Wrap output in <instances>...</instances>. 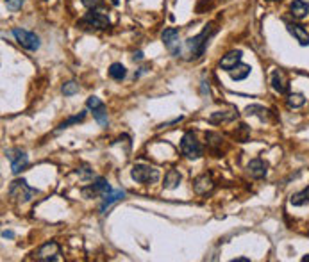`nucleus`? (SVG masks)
Here are the masks:
<instances>
[{"instance_id":"obj_1","label":"nucleus","mask_w":309,"mask_h":262,"mask_svg":"<svg viewBox=\"0 0 309 262\" xmlns=\"http://www.w3.org/2000/svg\"><path fill=\"white\" fill-rule=\"evenodd\" d=\"M215 34V27L213 25H206V29L202 30L196 36L186 40V48H188V55L189 59H199L200 55H204L206 52V47H208V40Z\"/></svg>"},{"instance_id":"obj_2","label":"nucleus","mask_w":309,"mask_h":262,"mask_svg":"<svg viewBox=\"0 0 309 262\" xmlns=\"http://www.w3.org/2000/svg\"><path fill=\"white\" fill-rule=\"evenodd\" d=\"M36 194H38V189L31 187L29 184H27V180L23 179L13 180L11 186H9V196L15 202H18V204H27V202L33 200Z\"/></svg>"},{"instance_id":"obj_3","label":"nucleus","mask_w":309,"mask_h":262,"mask_svg":"<svg viewBox=\"0 0 309 262\" xmlns=\"http://www.w3.org/2000/svg\"><path fill=\"white\" fill-rule=\"evenodd\" d=\"M79 27L82 29H95V30H104V29H109L111 27V22L106 15H102V13H97L95 9H90V13L80 18L79 22Z\"/></svg>"},{"instance_id":"obj_4","label":"nucleus","mask_w":309,"mask_h":262,"mask_svg":"<svg viewBox=\"0 0 309 262\" xmlns=\"http://www.w3.org/2000/svg\"><path fill=\"white\" fill-rule=\"evenodd\" d=\"M131 177L139 184H154L159 180V171L149 164H134L131 170Z\"/></svg>"},{"instance_id":"obj_5","label":"nucleus","mask_w":309,"mask_h":262,"mask_svg":"<svg viewBox=\"0 0 309 262\" xmlns=\"http://www.w3.org/2000/svg\"><path fill=\"white\" fill-rule=\"evenodd\" d=\"M13 36L16 38V41H18V45L22 48H25V50H38L41 45L40 38L36 36L34 32H31V30H25V29H20V27H16V29H13Z\"/></svg>"},{"instance_id":"obj_6","label":"nucleus","mask_w":309,"mask_h":262,"mask_svg":"<svg viewBox=\"0 0 309 262\" xmlns=\"http://www.w3.org/2000/svg\"><path fill=\"white\" fill-rule=\"evenodd\" d=\"M181 150L188 159H199L202 157V146L196 141L195 134L193 132H186L181 139Z\"/></svg>"},{"instance_id":"obj_7","label":"nucleus","mask_w":309,"mask_h":262,"mask_svg":"<svg viewBox=\"0 0 309 262\" xmlns=\"http://www.w3.org/2000/svg\"><path fill=\"white\" fill-rule=\"evenodd\" d=\"M6 157H8L9 162H11V170L15 175L22 173V171L29 166V157H27V153L23 152L22 148L6 150Z\"/></svg>"},{"instance_id":"obj_8","label":"nucleus","mask_w":309,"mask_h":262,"mask_svg":"<svg viewBox=\"0 0 309 262\" xmlns=\"http://www.w3.org/2000/svg\"><path fill=\"white\" fill-rule=\"evenodd\" d=\"M88 109H91V113H93V118L97 120V123L100 125V127H107V111H106V106H104V102H102L98 96H90L86 102Z\"/></svg>"},{"instance_id":"obj_9","label":"nucleus","mask_w":309,"mask_h":262,"mask_svg":"<svg viewBox=\"0 0 309 262\" xmlns=\"http://www.w3.org/2000/svg\"><path fill=\"white\" fill-rule=\"evenodd\" d=\"M161 40H163L166 50L170 52L174 57L181 55V38H179L177 29H164L163 34H161Z\"/></svg>"},{"instance_id":"obj_10","label":"nucleus","mask_w":309,"mask_h":262,"mask_svg":"<svg viewBox=\"0 0 309 262\" xmlns=\"http://www.w3.org/2000/svg\"><path fill=\"white\" fill-rule=\"evenodd\" d=\"M109 191H111L109 182H107L104 177H97L91 186L82 187V196L84 198H93V196H98V194H100V196H104V194L109 193Z\"/></svg>"},{"instance_id":"obj_11","label":"nucleus","mask_w":309,"mask_h":262,"mask_svg":"<svg viewBox=\"0 0 309 262\" xmlns=\"http://www.w3.org/2000/svg\"><path fill=\"white\" fill-rule=\"evenodd\" d=\"M59 255V244L50 241V243H45L34 251V258L41 262H50V260H58Z\"/></svg>"},{"instance_id":"obj_12","label":"nucleus","mask_w":309,"mask_h":262,"mask_svg":"<svg viewBox=\"0 0 309 262\" xmlns=\"http://www.w3.org/2000/svg\"><path fill=\"white\" fill-rule=\"evenodd\" d=\"M193 189H195L196 194H208L215 189V182L209 175H200L193 180Z\"/></svg>"},{"instance_id":"obj_13","label":"nucleus","mask_w":309,"mask_h":262,"mask_svg":"<svg viewBox=\"0 0 309 262\" xmlns=\"http://www.w3.org/2000/svg\"><path fill=\"white\" fill-rule=\"evenodd\" d=\"M241 57H243V52H241V50H231V52H227V54L222 57V61H220V68L226 70V72H231V70L236 68V66L240 64Z\"/></svg>"},{"instance_id":"obj_14","label":"nucleus","mask_w":309,"mask_h":262,"mask_svg":"<svg viewBox=\"0 0 309 262\" xmlns=\"http://www.w3.org/2000/svg\"><path fill=\"white\" fill-rule=\"evenodd\" d=\"M247 171H248V175H250L252 179L259 180V179H263L266 173H268V164H266L263 159H252L250 162H248V166H247Z\"/></svg>"},{"instance_id":"obj_15","label":"nucleus","mask_w":309,"mask_h":262,"mask_svg":"<svg viewBox=\"0 0 309 262\" xmlns=\"http://www.w3.org/2000/svg\"><path fill=\"white\" fill-rule=\"evenodd\" d=\"M270 82H272L273 89H275L277 93H280V95H284V93L288 91V79L283 70H273L272 77H270Z\"/></svg>"},{"instance_id":"obj_16","label":"nucleus","mask_w":309,"mask_h":262,"mask_svg":"<svg viewBox=\"0 0 309 262\" xmlns=\"http://www.w3.org/2000/svg\"><path fill=\"white\" fill-rule=\"evenodd\" d=\"M286 29H288V32H290L291 36L302 45V47H307L309 45V32L304 29V27L298 25V23H286Z\"/></svg>"},{"instance_id":"obj_17","label":"nucleus","mask_w":309,"mask_h":262,"mask_svg":"<svg viewBox=\"0 0 309 262\" xmlns=\"http://www.w3.org/2000/svg\"><path fill=\"white\" fill-rule=\"evenodd\" d=\"M125 196V191L122 189H111L109 193H106L104 196H102V204H100V214H106V211L111 207V205L115 204V202L122 200V198Z\"/></svg>"},{"instance_id":"obj_18","label":"nucleus","mask_w":309,"mask_h":262,"mask_svg":"<svg viewBox=\"0 0 309 262\" xmlns=\"http://www.w3.org/2000/svg\"><path fill=\"white\" fill-rule=\"evenodd\" d=\"M290 11L297 20H302L309 15V4L305 0H293L290 6Z\"/></svg>"},{"instance_id":"obj_19","label":"nucleus","mask_w":309,"mask_h":262,"mask_svg":"<svg viewBox=\"0 0 309 262\" xmlns=\"http://www.w3.org/2000/svg\"><path fill=\"white\" fill-rule=\"evenodd\" d=\"M181 180H182V177L177 170H168L166 175H164V184H163L164 189H168V191L175 189V187L181 184Z\"/></svg>"},{"instance_id":"obj_20","label":"nucleus","mask_w":309,"mask_h":262,"mask_svg":"<svg viewBox=\"0 0 309 262\" xmlns=\"http://www.w3.org/2000/svg\"><path fill=\"white\" fill-rule=\"evenodd\" d=\"M250 70L252 68L248 64H241V62H240L236 68L231 70L229 75H231V79H233V80H243V79H247V77L250 75Z\"/></svg>"},{"instance_id":"obj_21","label":"nucleus","mask_w":309,"mask_h":262,"mask_svg":"<svg viewBox=\"0 0 309 262\" xmlns=\"http://www.w3.org/2000/svg\"><path fill=\"white\" fill-rule=\"evenodd\" d=\"M125 75H127V70H125V66L122 64V62H113V64L109 66V77L115 80H124Z\"/></svg>"},{"instance_id":"obj_22","label":"nucleus","mask_w":309,"mask_h":262,"mask_svg":"<svg viewBox=\"0 0 309 262\" xmlns=\"http://www.w3.org/2000/svg\"><path fill=\"white\" fill-rule=\"evenodd\" d=\"M291 205H305L309 204V187H305V189H302L300 193H295L293 196H291Z\"/></svg>"},{"instance_id":"obj_23","label":"nucleus","mask_w":309,"mask_h":262,"mask_svg":"<svg viewBox=\"0 0 309 262\" xmlns=\"http://www.w3.org/2000/svg\"><path fill=\"white\" fill-rule=\"evenodd\" d=\"M305 104V99L302 93H291L290 96H288V107L290 109H297V107H302Z\"/></svg>"},{"instance_id":"obj_24","label":"nucleus","mask_w":309,"mask_h":262,"mask_svg":"<svg viewBox=\"0 0 309 262\" xmlns=\"http://www.w3.org/2000/svg\"><path fill=\"white\" fill-rule=\"evenodd\" d=\"M238 116V113H231V114H226V113H213L209 116V123H220V121H231Z\"/></svg>"},{"instance_id":"obj_25","label":"nucleus","mask_w":309,"mask_h":262,"mask_svg":"<svg viewBox=\"0 0 309 262\" xmlns=\"http://www.w3.org/2000/svg\"><path fill=\"white\" fill-rule=\"evenodd\" d=\"M61 91H63V95H65V96H72V95H75V93L79 91V84H75L73 80H70V82L63 84Z\"/></svg>"},{"instance_id":"obj_26","label":"nucleus","mask_w":309,"mask_h":262,"mask_svg":"<svg viewBox=\"0 0 309 262\" xmlns=\"http://www.w3.org/2000/svg\"><path fill=\"white\" fill-rule=\"evenodd\" d=\"M84 118H86V111H82V113L77 114V116H72V118H68L66 121H63V123L58 127V130H63V128L70 127V125H73V123H79V121H82Z\"/></svg>"},{"instance_id":"obj_27","label":"nucleus","mask_w":309,"mask_h":262,"mask_svg":"<svg viewBox=\"0 0 309 262\" xmlns=\"http://www.w3.org/2000/svg\"><path fill=\"white\" fill-rule=\"evenodd\" d=\"M77 175H79L80 179L88 180V179L93 177V170H90V166H80L79 170H77Z\"/></svg>"},{"instance_id":"obj_28","label":"nucleus","mask_w":309,"mask_h":262,"mask_svg":"<svg viewBox=\"0 0 309 262\" xmlns=\"http://www.w3.org/2000/svg\"><path fill=\"white\" fill-rule=\"evenodd\" d=\"M23 2L25 0H6V6H8L9 11H18V9H22Z\"/></svg>"},{"instance_id":"obj_29","label":"nucleus","mask_w":309,"mask_h":262,"mask_svg":"<svg viewBox=\"0 0 309 262\" xmlns=\"http://www.w3.org/2000/svg\"><path fill=\"white\" fill-rule=\"evenodd\" d=\"M80 2H82V6L88 9H97L98 6L102 4V0H80Z\"/></svg>"},{"instance_id":"obj_30","label":"nucleus","mask_w":309,"mask_h":262,"mask_svg":"<svg viewBox=\"0 0 309 262\" xmlns=\"http://www.w3.org/2000/svg\"><path fill=\"white\" fill-rule=\"evenodd\" d=\"M2 237H4V239H13L15 234H13L11 230H4V232H2Z\"/></svg>"},{"instance_id":"obj_31","label":"nucleus","mask_w":309,"mask_h":262,"mask_svg":"<svg viewBox=\"0 0 309 262\" xmlns=\"http://www.w3.org/2000/svg\"><path fill=\"white\" fill-rule=\"evenodd\" d=\"M233 262H250V258H245V257H240V258H234Z\"/></svg>"},{"instance_id":"obj_32","label":"nucleus","mask_w":309,"mask_h":262,"mask_svg":"<svg viewBox=\"0 0 309 262\" xmlns=\"http://www.w3.org/2000/svg\"><path fill=\"white\" fill-rule=\"evenodd\" d=\"M143 57V54L142 52H138V54H134V59H142Z\"/></svg>"},{"instance_id":"obj_33","label":"nucleus","mask_w":309,"mask_h":262,"mask_svg":"<svg viewBox=\"0 0 309 262\" xmlns=\"http://www.w3.org/2000/svg\"><path fill=\"white\" fill-rule=\"evenodd\" d=\"M111 4H113V6H118V4H120V0H111Z\"/></svg>"},{"instance_id":"obj_34","label":"nucleus","mask_w":309,"mask_h":262,"mask_svg":"<svg viewBox=\"0 0 309 262\" xmlns=\"http://www.w3.org/2000/svg\"><path fill=\"white\" fill-rule=\"evenodd\" d=\"M302 260H304V262H309V255H304V257H302Z\"/></svg>"}]
</instances>
